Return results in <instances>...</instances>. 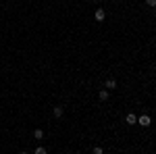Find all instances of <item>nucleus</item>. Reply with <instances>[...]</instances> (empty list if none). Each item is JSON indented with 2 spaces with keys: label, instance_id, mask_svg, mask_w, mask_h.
I'll return each mask as SVG.
<instances>
[{
  "label": "nucleus",
  "instance_id": "1",
  "mask_svg": "<svg viewBox=\"0 0 156 154\" xmlns=\"http://www.w3.org/2000/svg\"><path fill=\"white\" fill-rule=\"evenodd\" d=\"M137 123H140L142 127H148V125L152 123V119H150V115H142V117L137 119Z\"/></svg>",
  "mask_w": 156,
  "mask_h": 154
},
{
  "label": "nucleus",
  "instance_id": "2",
  "mask_svg": "<svg viewBox=\"0 0 156 154\" xmlns=\"http://www.w3.org/2000/svg\"><path fill=\"white\" fill-rule=\"evenodd\" d=\"M94 19H96V21H100V23H102V21H104V19H106V13H104V9H98V11L94 13Z\"/></svg>",
  "mask_w": 156,
  "mask_h": 154
},
{
  "label": "nucleus",
  "instance_id": "3",
  "mask_svg": "<svg viewBox=\"0 0 156 154\" xmlns=\"http://www.w3.org/2000/svg\"><path fill=\"white\" fill-rule=\"evenodd\" d=\"M52 115H54L56 119H60L62 115H65V108H62V106H54V110H52Z\"/></svg>",
  "mask_w": 156,
  "mask_h": 154
},
{
  "label": "nucleus",
  "instance_id": "4",
  "mask_svg": "<svg viewBox=\"0 0 156 154\" xmlns=\"http://www.w3.org/2000/svg\"><path fill=\"white\" fill-rule=\"evenodd\" d=\"M125 121H127V125H135V123H137V117H135L133 113H129V115L125 117Z\"/></svg>",
  "mask_w": 156,
  "mask_h": 154
},
{
  "label": "nucleus",
  "instance_id": "5",
  "mask_svg": "<svg viewBox=\"0 0 156 154\" xmlns=\"http://www.w3.org/2000/svg\"><path fill=\"white\" fill-rule=\"evenodd\" d=\"M98 98H100V100L104 102V100H108V98H110V92H108V90H100V94H98Z\"/></svg>",
  "mask_w": 156,
  "mask_h": 154
},
{
  "label": "nucleus",
  "instance_id": "6",
  "mask_svg": "<svg viewBox=\"0 0 156 154\" xmlns=\"http://www.w3.org/2000/svg\"><path fill=\"white\" fill-rule=\"evenodd\" d=\"M115 88H117V79H112V77L106 79V90H115Z\"/></svg>",
  "mask_w": 156,
  "mask_h": 154
},
{
  "label": "nucleus",
  "instance_id": "7",
  "mask_svg": "<svg viewBox=\"0 0 156 154\" xmlns=\"http://www.w3.org/2000/svg\"><path fill=\"white\" fill-rule=\"evenodd\" d=\"M34 138H36V140H42V138H44V131L42 129H34Z\"/></svg>",
  "mask_w": 156,
  "mask_h": 154
},
{
  "label": "nucleus",
  "instance_id": "8",
  "mask_svg": "<svg viewBox=\"0 0 156 154\" xmlns=\"http://www.w3.org/2000/svg\"><path fill=\"white\" fill-rule=\"evenodd\" d=\"M34 154H48V150H46L44 146H37L36 150H34Z\"/></svg>",
  "mask_w": 156,
  "mask_h": 154
},
{
  "label": "nucleus",
  "instance_id": "9",
  "mask_svg": "<svg viewBox=\"0 0 156 154\" xmlns=\"http://www.w3.org/2000/svg\"><path fill=\"white\" fill-rule=\"evenodd\" d=\"M92 152H94V154H104V150H102V146H96Z\"/></svg>",
  "mask_w": 156,
  "mask_h": 154
},
{
  "label": "nucleus",
  "instance_id": "10",
  "mask_svg": "<svg viewBox=\"0 0 156 154\" xmlns=\"http://www.w3.org/2000/svg\"><path fill=\"white\" fill-rule=\"evenodd\" d=\"M146 4H148L150 9H156V0H146Z\"/></svg>",
  "mask_w": 156,
  "mask_h": 154
},
{
  "label": "nucleus",
  "instance_id": "11",
  "mask_svg": "<svg viewBox=\"0 0 156 154\" xmlns=\"http://www.w3.org/2000/svg\"><path fill=\"white\" fill-rule=\"evenodd\" d=\"M19 154H29V152H19Z\"/></svg>",
  "mask_w": 156,
  "mask_h": 154
},
{
  "label": "nucleus",
  "instance_id": "12",
  "mask_svg": "<svg viewBox=\"0 0 156 154\" xmlns=\"http://www.w3.org/2000/svg\"><path fill=\"white\" fill-rule=\"evenodd\" d=\"M152 11H154V13H156V9H152Z\"/></svg>",
  "mask_w": 156,
  "mask_h": 154
}]
</instances>
